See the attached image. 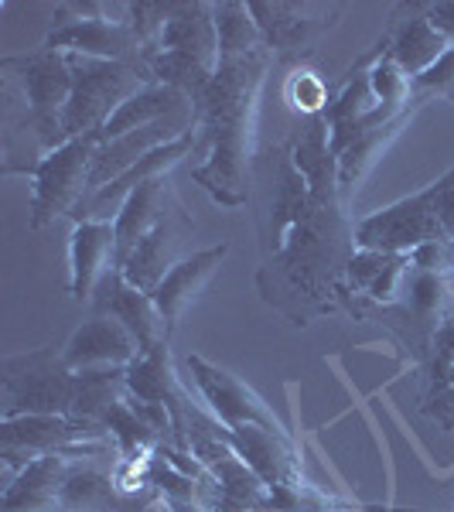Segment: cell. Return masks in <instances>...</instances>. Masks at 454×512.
I'll return each mask as SVG.
<instances>
[{"label":"cell","instance_id":"4316f807","mask_svg":"<svg viewBox=\"0 0 454 512\" xmlns=\"http://www.w3.org/2000/svg\"><path fill=\"white\" fill-rule=\"evenodd\" d=\"M431 195H434V216L441 222V233L448 243H454V164L437 181H431Z\"/></svg>","mask_w":454,"mask_h":512},{"label":"cell","instance_id":"9a60e30c","mask_svg":"<svg viewBox=\"0 0 454 512\" xmlns=\"http://www.w3.org/2000/svg\"><path fill=\"white\" fill-rule=\"evenodd\" d=\"M69 454H41L28 461L11 482L4 485L0 512H62V482L69 475Z\"/></svg>","mask_w":454,"mask_h":512},{"label":"cell","instance_id":"603a6c76","mask_svg":"<svg viewBox=\"0 0 454 512\" xmlns=\"http://www.w3.org/2000/svg\"><path fill=\"white\" fill-rule=\"evenodd\" d=\"M212 14H216V31H219V62L243 59V55L267 48L257 21L250 14V4L226 0V4H212Z\"/></svg>","mask_w":454,"mask_h":512},{"label":"cell","instance_id":"6da1fadb","mask_svg":"<svg viewBox=\"0 0 454 512\" xmlns=\"http://www.w3.org/2000/svg\"><path fill=\"white\" fill-rule=\"evenodd\" d=\"M270 62V48L219 62L205 93L192 99V158H198L192 178L226 209H239L250 198L253 127Z\"/></svg>","mask_w":454,"mask_h":512},{"label":"cell","instance_id":"d6986e66","mask_svg":"<svg viewBox=\"0 0 454 512\" xmlns=\"http://www.w3.org/2000/svg\"><path fill=\"white\" fill-rule=\"evenodd\" d=\"M386 35H390V55L410 79L424 76V72L451 48V41L434 28L427 14H410L407 21H400L396 28L386 31Z\"/></svg>","mask_w":454,"mask_h":512},{"label":"cell","instance_id":"ba28073f","mask_svg":"<svg viewBox=\"0 0 454 512\" xmlns=\"http://www.w3.org/2000/svg\"><path fill=\"white\" fill-rule=\"evenodd\" d=\"M188 373H192L195 390L202 393L209 414L219 420L226 431L236 427H263V431L287 434V427L280 424V417L263 403L260 393H253L243 379L219 369L216 362H209L205 355H188Z\"/></svg>","mask_w":454,"mask_h":512},{"label":"cell","instance_id":"e0dca14e","mask_svg":"<svg viewBox=\"0 0 454 512\" xmlns=\"http://www.w3.org/2000/svg\"><path fill=\"white\" fill-rule=\"evenodd\" d=\"M226 253H229V243L205 246V250L188 253L185 260H178L175 267H171V274L158 284V291L151 297H154V304H158L168 332H175L181 315H185V308L195 301V294L216 277V270H219V263L226 260Z\"/></svg>","mask_w":454,"mask_h":512},{"label":"cell","instance_id":"5bb4252c","mask_svg":"<svg viewBox=\"0 0 454 512\" xmlns=\"http://www.w3.org/2000/svg\"><path fill=\"white\" fill-rule=\"evenodd\" d=\"M151 48L192 59L198 65H205V69H219V31H216L212 4H202V0H195V4H171L161 38Z\"/></svg>","mask_w":454,"mask_h":512},{"label":"cell","instance_id":"7402d4cb","mask_svg":"<svg viewBox=\"0 0 454 512\" xmlns=\"http://www.w3.org/2000/svg\"><path fill=\"white\" fill-rule=\"evenodd\" d=\"M127 396V369H89V373H76V403L72 414L79 420H93L103 424L106 414Z\"/></svg>","mask_w":454,"mask_h":512},{"label":"cell","instance_id":"3957f363","mask_svg":"<svg viewBox=\"0 0 454 512\" xmlns=\"http://www.w3.org/2000/svg\"><path fill=\"white\" fill-rule=\"evenodd\" d=\"M69 69H72V96L62 113V130L69 140L99 134L130 96L140 93L144 86H151L147 72L130 62L69 55Z\"/></svg>","mask_w":454,"mask_h":512},{"label":"cell","instance_id":"484cf974","mask_svg":"<svg viewBox=\"0 0 454 512\" xmlns=\"http://www.w3.org/2000/svg\"><path fill=\"white\" fill-rule=\"evenodd\" d=\"M414 96L417 99H454V45L437 59L424 76L414 79Z\"/></svg>","mask_w":454,"mask_h":512},{"label":"cell","instance_id":"9c48e42d","mask_svg":"<svg viewBox=\"0 0 454 512\" xmlns=\"http://www.w3.org/2000/svg\"><path fill=\"white\" fill-rule=\"evenodd\" d=\"M192 229H195L192 216L181 209V202H175L168 216L140 239L134 246V253L120 263V274L127 277V284H134L137 291H144V294L158 291V284L171 274V267L188 256L185 239L192 236Z\"/></svg>","mask_w":454,"mask_h":512},{"label":"cell","instance_id":"4fadbf2b","mask_svg":"<svg viewBox=\"0 0 454 512\" xmlns=\"http://www.w3.org/2000/svg\"><path fill=\"white\" fill-rule=\"evenodd\" d=\"M222 441L260 475V482L270 492L301 485V465H297L291 434H274L263 427H236V431H222Z\"/></svg>","mask_w":454,"mask_h":512},{"label":"cell","instance_id":"8992f818","mask_svg":"<svg viewBox=\"0 0 454 512\" xmlns=\"http://www.w3.org/2000/svg\"><path fill=\"white\" fill-rule=\"evenodd\" d=\"M41 48L65 55H86V59L130 62L140 65V38L130 28L127 11L113 18L106 4H65L52 35L41 41Z\"/></svg>","mask_w":454,"mask_h":512},{"label":"cell","instance_id":"2e32d148","mask_svg":"<svg viewBox=\"0 0 454 512\" xmlns=\"http://www.w3.org/2000/svg\"><path fill=\"white\" fill-rule=\"evenodd\" d=\"M311 4H270V0H250V14L257 21L263 45L274 55H301L321 38V31L332 28V21L311 18Z\"/></svg>","mask_w":454,"mask_h":512},{"label":"cell","instance_id":"277c9868","mask_svg":"<svg viewBox=\"0 0 454 512\" xmlns=\"http://www.w3.org/2000/svg\"><path fill=\"white\" fill-rule=\"evenodd\" d=\"M4 383V417L24 414H72L76 403V373L65 366L62 352L52 345L24 355H11L0 366Z\"/></svg>","mask_w":454,"mask_h":512},{"label":"cell","instance_id":"44dd1931","mask_svg":"<svg viewBox=\"0 0 454 512\" xmlns=\"http://www.w3.org/2000/svg\"><path fill=\"white\" fill-rule=\"evenodd\" d=\"M420 103H424V99H417L414 106H407L400 117H393V120L379 123V127H373V130H366V134H362L356 144H352L349 151L338 158V185H342V195H349L352 188H356L359 181L369 175V168H373L376 158L383 154V147L396 137V130H400L403 123L414 117Z\"/></svg>","mask_w":454,"mask_h":512},{"label":"cell","instance_id":"52a82bcc","mask_svg":"<svg viewBox=\"0 0 454 512\" xmlns=\"http://www.w3.org/2000/svg\"><path fill=\"white\" fill-rule=\"evenodd\" d=\"M427 243H448L441 233V222L434 216L431 185L356 222V250L410 256Z\"/></svg>","mask_w":454,"mask_h":512},{"label":"cell","instance_id":"5b68a950","mask_svg":"<svg viewBox=\"0 0 454 512\" xmlns=\"http://www.w3.org/2000/svg\"><path fill=\"white\" fill-rule=\"evenodd\" d=\"M99 151V137H72L59 151L45 154L31 171V229H48L72 216L89 192V171Z\"/></svg>","mask_w":454,"mask_h":512},{"label":"cell","instance_id":"ffe728a7","mask_svg":"<svg viewBox=\"0 0 454 512\" xmlns=\"http://www.w3.org/2000/svg\"><path fill=\"white\" fill-rule=\"evenodd\" d=\"M62 512H123L117 478L99 472L96 465H76L62 482Z\"/></svg>","mask_w":454,"mask_h":512},{"label":"cell","instance_id":"30bf717a","mask_svg":"<svg viewBox=\"0 0 454 512\" xmlns=\"http://www.w3.org/2000/svg\"><path fill=\"white\" fill-rule=\"evenodd\" d=\"M93 308H96V315L117 318L120 325L137 338L140 355L154 352L158 345H164L171 338L168 325H164V318L158 311V304H154V297L137 291L134 284H127V277L120 274V267L110 270L103 284L96 287Z\"/></svg>","mask_w":454,"mask_h":512},{"label":"cell","instance_id":"7a4b0ae2","mask_svg":"<svg viewBox=\"0 0 454 512\" xmlns=\"http://www.w3.org/2000/svg\"><path fill=\"white\" fill-rule=\"evenodd\" d=\"M7 86L18 89L24 103V123L18 130H28L41 158L59 151L65 144L62 113L72 96V69L69 55L52 52V48H35L28 55H11L0 62Z\"/></svg>","mask_w":454,"mask_h":512},{"label":"cell","instance_id":"ac0fdd59","mask_svg":"<svg viewBox=\"0 0 454 512\" xmlns=\"http://www.w3.org/2000/svg\"><path fill=\"white\" fill-rule=\"evenodd\" d=\"M175 202H178V195H175V188H171L168 175L144 181V185H137L134 192L123 198L117 219H113V229H117V267L134 253V246L140 239L168 216Z\"/></svg>","mask_w":454,"mask_h":512},{"label":"cell","instance_id":"cb8c5ba5","mask_svg":"<svg viewBox=\"0 0 454 512\" xmlns=\"http://www.w3.org/2000/svg\"><path fill=\"white\" fill-rule=\"evenodd\" d=\"M287 99H291L297 110L311 113V117H321L328 110V103H332L328 86L311 69H294V76L287 79Z\"/></svg>","mask_w":454,"mask_h":512},{"label":"cell","instance_id":"d4e9b609","mask_svg":"<svg viewBox=\"0 0 454 512\" xmlns=\"http://www.w3.org/2000/svg\"><path fill=\"white\" fill-rule=\"evenodd\" d=\"M451 369H454V308L444 311V318L437 321L431 355H427V376H431V386L448 383Z\"/></svg>","mask_w":454,"mask_h":512},{"label":"cell","instance_id":"f1b7e54d","mask_svg":"<svg viewBox=\"0 0 454 512\" xmlns=\"http://www.w3.org/2000/svg\"><path fill=\"white\" fill-rule=\"evenodd\" d=\"M451 294H454V280H451Z\"/></svg>","mask_w":454,"mask_h":512},{"label":"cell","instance_id":"8fae6325","mask_svg":"<svg viewBox=\"0 0 454 512\" xmlns=\"http://www.w3.org/2000/svg\"><path fill=\"white\" fill-rule=\"evenodd\" d=\"M62 359L72 373H89V369H127L140 359L137 338L110 315H93L82 321L69 342L62 345Z\"/></svg>","mask_w":454,"mask_h":512},{"label":"cell","instance_id":"83f0119b","mask_svg":"<svg viewBox=\"0 0 454 512\" xmlns=\"http://www.w3.org/2000/svg\"><path fill=\"white\" fill-rule=\"evenodd\" d=\"M424 14L431 18L434 28L454 45V0H444V4H427Z\"/></svg>","mask_w":454,"mask_h":512},{"label":"cell","instance_id":"7c38bea8","mask_svg":"<svg viewBox=\"0 0 454 512\" xmlns=\"http://www.w3.org/2000/svg\"><path fill=\"white\" fill-rule=\"evenodd\" d=\"M117 270V229L113 222H76L69 236V294L76 301H93L106 274Z\"/></svg>","mask_w":454,"mask_h":512}]
</instances>
